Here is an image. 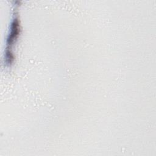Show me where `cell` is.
Returning <instances> with one entry per match:
<instances>
[{"label":"cell","instance_id":"cell-1","mask_svg":"<svg viewBox=\"0 0 156 156\" xmlns=\"http://www.w3.org/2000/svg\"><path fill=\"white\" fill-rule=\"evenodd\" d=\"M18 31H19V23H18V20L16 19L13 23L12 27V31L10 34L9 38L8 39V42H9L8 43L9 44H12L13 42L14 39L16 38V37L18 34Z\"/></svg>","mask_w":156,"mask_h":156}]
</instances>
